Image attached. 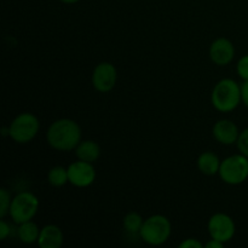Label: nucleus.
<instances>
[{"label":"nucleus","mask_w":248,"mask_h":248,"mask_svg":"<svg viewBox=\"0 0 248 248\" xmlns=\"http://www.w3.org/2000/svg\"><path fill=\"white\" fill-rule=\"evenodd\" d=\"M116 82V69L110 63H101L94 69L92 84L94 89L101 92H108Z\"/></svg>","instance_id":"9"},{"label":"nucleus","mask_w":248,"mask_h":248,"mask_svg":"<svg viewBox=\"0 0 248 248\" xmlns=\"http://www.w3.org/2000/svg\"><path fill=\"white\" fill-rule=\"evenodd\" d=\"M38 244L41 248H60L63 244V234L56 225H46L40 230Z\"/></svg>","instance_id":"12"},{"label":"nucleus","mask_w":248,"mask_h":248,"mask_svg":"<svg viewBox=\"0 0 248 248\" xmlns=\"http://www.w3.org/2000/svg\"><path fill=\"white\" fill-rule=\"evenodd\" d=\"M68 177H69V182L73 186L85 188V186H89L93 183L94 178H96V171H94L91 162L80 160V161L74 162L68 167Z\"/></svg>","instance_id":"8"},{"label":"nucleus","mask_w":248,"mask_h":248,"mask_svg":"<svg viewBox=\"0 0 248 248\" xmlns=\"http://www.w3.org/2000/svg\"><path fill=\"white\" fill-rule=\"evenodd\" d=\"M241 97H242V101H244V103L248 107V80H246V81H245V84L242 85Z\"/></svg>","instance_id":"23"},{"label":"nucleus","mask_w":248,"mask_h":248,"mask_svg":"<svg viewBox=\"0 0 248 248\" xmlns=\"http://www.w3.org/2000/svg\"><path fill=\"white\" fill-rule=\"evenodd\" d=\"M39 131V120L33 114L23 113L17 116L9 127V135L17 143H27L33 140Z\"/></svg>","instance_id":"6"},{"label":"nucleus","mask_w":248,"mask_h":248,"mask_svg":"<svg viewBox=\"0 0 248 248\" xmlns=\"http://www.w3.org/2000/svg\"><path fill=\"white\" fill-rule=\"evenodd\" d=\"M219 174L228 184H241L248 178V157L241 155H232L220 164Z\"/></svg>","instance_id":"5"},{"label":"nucleus","mask_w":248,"mask_h":248,"mask_svg":"<svg viewBox=\"0 0 248 248\" xmlns=\"http://www.w3.org/2000/svg\"><path fill=\"white\" fill-rule=\"evenodd\" d=\"M143 223L144 222H143L142 217L136 212L128 213V215H126V217L124 218V228H125L126 232H140Z\"/></svg>","instance_id":"17"},{"label":"nucleus","mask_w":248,"mask_h":248,"mask_svg":"<svg viewBox=\"0 0 248 248\" xmlns=\"http://www.w3.org/2000/svg\"><path fill=\"white\" fill-rule=\"evenodd\" d=\"M62 2H65V4H74V2L80 1V0H61Z\"/></svg>","instance_id":"25"},{"label":"nucleus","mask_w":248,"mask_h":248,"mask_svg":"<svg viewBox=\"0 0 248 248\" xmlns=\"http://www.w3.org/2000/svg\"><path fill=\"white\" fill-rule=\"evenodd\" d=\"M213 136L223 144H232L239 140L237 126L230 120H220L213 127Z\"/></svg>","instance_id":"11"},{"label":"nucleus","mask_w":248,"mask_h":248,"mask_svg":"<svg viewBox=\"0 0 248 248\" xmlns=\"http://www.w3.org/2000/svg\"><path fill=\"white\" fill-rule=\"evenodd\" d=\"M208 232L212 239L220 242H228L235 234V224L229 216L224 213H217L212 216L208 222Z\"/></svg>","instance_id":"7"},{"label":"nucleus","mask_w":248,"mask_h":248,"mask_svg":"<svg viewBox=\"0 0 248 248\" xmlns=\"http://www.w3.org/2000/svg\"><path fill=\"white\" fill-rule=\"evenodd\" d=\"M179 248H202V245L198 240L188 239L179 245Z\"/></svg>","instance_id":"21"},{"label":"nucleus","mask_w":248,"mask_h":248,"mask_svg":"<svg viewBox=\"0 0 248 248\" xmlns=\"http://www.w3.org/2000/svg\"><path fill=\"white\" fill-rule=\"evenodd\" d=\"M140 234L143 241L153 246H159L170 237L171 224L164 216H152L143 223Z\"/></svg>","instance_id":"3"},{"label":"nucleus","mask_w":248,"mask_h":248,"mask_svg":"<svg viewBox=\"0 0 248 248\" xmlns=\"http://www.w3.org/2000/svg\"><path fill=\"white\" fill-rule=\"evenodd\" d=\"M81 131L77 123L69 119L55 121L47 131V142L57 150H72L78 147Z\"/></svg>","instance_id":"1"},{"label":"nucleus","mask_w":248,"mask_h":248,"mask_svg":"<svg viewBox=\"0 0 248 248\" xmlns=\"http://www.w3.org/2000/svg\"><path fill=\"white\" fill-rule=\"evenodd\" d=\"M99 147L93 140H85L78 144L75 154L80 160L86 162H93L99 156Z\"/></svg>","instance_id":"13"},{"label":"nucleus","mask_w":248,"mask_h":248,"mask_svg":"<svg viewBox=\"0 0 248 248\" xmlns=\"http://www.w3.org/2000/svg\"><path fill=\"white\" fill-rule=\"evenodd\" d=\"M39 228L35 223L31 222H24L19 225L18 228V236L21 239V241H23L24 244H33L34 241L39 239Z\"/></svg>","instance_id":"15"},{"label":"nucleus","mask_w":248,"mask_h":248,"mask_svg":"<svg viewBox=\"0 0 248 248\" xmlns=\"http://www.w3.org/2000/svg\"><path fill=\"white\" fill-rule=\"evenodd\" d=\"M9 234H10V227L7 225L6 222L1 220V222H0V239L5 240Z\"/></svg>","instance_id":"22"},{"label":"nucleus","mask_w":248,"mask_h":248,"mask_svg":"<svg viewBox=\"0 0 248 248\" xmlns=\"http://www.w3.org/2000/svg\"><path fill=\"white\" fill-rule=\"evenodd\" d=\"M241 98V87L232 79L220 80L212 93L213 106L223 113L234 110L239 106Z\"/></svg>","instance_id":"2"},{"label":"nucleus","mask_w":248,"mask_h":248,"mask_svg":"<svg viewBox=\"0 0 248 248\" xmlns=\"http://www.w3.org/2000/svg\"><path fill=\"white\" fill-rule=\"evenodd\" d=\"M237 73L244 80H248V55L244 56L237 63Z\"/></svg>","instance_id":"20"},{"label":"nucleus","mask_w":248,"mask_h":248,"mask_svg":"<svg viewBox=\"0 0 248 248\" xmlns=\"http://www.w3.org/2000/svg\"><path fill=\"white\" fill-rule=\"evenodd\" d=\"M0 202H1V206H0V217L4 218L5 215L7 213V211H10V193L6 190V189H1L0 190Z\"/></svg>","instance_id":"18"},{"label":"nucleus","mask_w":248,"mask_h":248,"mask_svg":"<svg viewBox=\"0 0 248 248\" xmlns=\"http://www.w3.org/2000/svg\"><path fill=\"white\" fill-rule=\"evenodd\" d=\"M39 208V200L34 194L23 191L19 193L10 205V216L17 224L31 220L36 215Z\"/></svg>","instance_id":"4"},{"label":"nucleus","mask_w":248,"mask_h":248,"mask_svg":"<svg viewBox=\"0 0 248 248\" xmlns=\"http://www.w3.org/2000/svg\"><path fill=\"white\" fill-rule=\"evenodd\" d=\"M237 147H239L241 154L248 157V128L240 133L239 140H237Z\"/></svg>","instance_id":"19"},{"label":"nucleus","mask_w":248,"mask_h":248,"mask_svg":"<svg viewBox=\"0 0 248 248\" xmlns=\"http://www.w3.org/2000/svg\"><path fill=\"white\" fill-rule=\"evenodd\" d=\"M235 55V50L232 44L228 39L220 38L217 39L215 43L211 45L210 57L216 64L227 65L232 61Z\"/></svg>","instance_id":"10"},{"label":"nucleus","mask_w":248,"mask_h":248,"mask_svg":"<svg viewBox=\"0 0 248 248\" xmlns=\"http://www.w3.org/2000/svg\"><path fill=\"white\" fill-rule=\"evenodd\" d=\"M68 181H69L68 170L63 169V167L56 166L53 167V169H51L50 172H48V182H50L53 186H64Z\"/></svg>","instance_id":"16"},{"label":"nucleus","mask_w":248,"mask_h":248,"mask_svg":"<svg viewBox=\"0 0 248 248\" xmlns=\"http://www.w3.org/2000/svg\"><path fill=\"white\" fill-rule=\"evenodd\" d=\"M206 247H207V248H222L223 247V242L218 241V240L212 239L210 242H207Z\"/></svg>","instance_id":"24"},{"label":"nucleus","mask_w":248,"mask_h":248,"mask_svg":"<svg viewBox=\"0 0 248 248\" xmlns=\"http://www.w3.org/2000/svg\"><path fill=\"white\" fill-rule=\"evenodd\" d=\"M198 166L199 170H200L203 174L212 176V174H216L217 172H219L220 162L219 159L217 157V155H215L213 153L207 152L200 155V157H199L198 160Z\"/></svg>","instance_id":"14"}]
</instances>
